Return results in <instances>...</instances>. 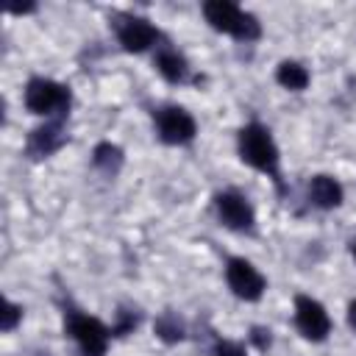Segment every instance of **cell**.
Masks as SVG:
<instances>
[{"label": "cell", "instance_id": "6da1fadb", "mask_svg": "<svg viewBox=\"0 0 356 356\" xmlns=\"http://www.w3.org/2000/svg\"><path fill=\"white\" fill-rule=\"evenodd\" d=\"M236 153L239 159L253 167L256 172L273 178V184L278 189H284V178H281V150L273 139V131L259 122V120H250L239 128L236 134Z\"/></svg>", "mask_w": 356, "mask_h": 356}, {"label": "cell", "instance_id": "7a4b0ae2", "mask_svg": "<svg viewBox=\"0 0 356 356\" xmlns=\"http://www.w3.org/2000/svg\"><path fill=\"white\" fill-rule=\"evenodd\" d=\"M64 334L75 342L78 356H106L111 339V328L106 323L72 303H64Z\"/></svg>", "mask_w": 356, "mask_h": 356}, {"label": "cell", "instance_id": "3957f363", "mask_svg": "<svg viewBox=\"0 0 356 356\" xmlns=\"http://www.w3.org/2000/svg\"><path fill=\"white\" fill-rule=\"evenodd\" d=\"M203 17L217 33L234 36L236 42H256L261 36L259 17L239 8L236 3H228V0H206L203 3Z\"/></svg>", "mask_w": 356, "mask_h": 356}, {"label": "cell", "instance_id": "277c9868", "mask_svg": "<svg viewBox=\"0 0 356 356\" xmlns=\"http://www.w3.org/2000/svg\"><path fill=\"white\" fill-rule=\"evenodd\" d=\"M22 100H25V108L36 117H44V120H56V117H67L70 114V103H72V92L67 83L61 81H53V78H31L25 83V92H22Z\"/></svg>", "mask_w": 356, "mask_h": 356}, {"label": "cell", "instance_id": "5b68a950", "mask_svg": "<svg viewBox=\"0 0 356 356\" xmlns=\"http://www.w3.org/2000/svg\"><path fill=\"white\" fill-rule=\"evenodd\" d=\"M211 206H214V214H217L222 228H228L234 234H253L256 231V209L245 192L220 189V192H214Z\"/></svg>", "mask_w": 356, "mask_h": 356}, {"label": "cell", "instance_id": "8992f818", "mask_svg": "<svg viewBox=\"0 0 356 356\" xmlns=\"http://www.w3.org/2000/svg\"><path fill=\"white\" fill-rule=\"evenodd\" d=\"M153 128L164 145H189L197 136L195 117L178 103H161L153 108Z\"/></svg>", "mask_w": 356, "mask_h": 356}, {"label": "cell", "instance_id": "52a82bcc", "mask_svg": "<svg viewBox=\"0 0 356 356\" xmlns=\"http://www.w3.org/2000/svg\"><path fill=\"white\" fill-rule=\"evenodd\" d=\"M114 33L125 53H145L150 47H159L161 31L139 14H117L114 17Z\"/></svg>", "mask_w": 356, "mask_h": 356}, {"label": "cell", "instance_id": "ba28073f", "mask_svg": "<svg viewBox=\"0 0 356 356\" xmlns=\"http://www.w3.org/2000/svg\"><path fill=\"white\" fill-rule=\"evenodd\" d=\"M225 284L228 289L248 303L261 300L264 289H267V278L259 273V267L253 261H248L245 256H231L225 261Z\"/></svg>", "mask_w": 356, "mask_h": 356}, {"label": "cell", "instance_id": "9c48e42d", "mask_svg": "<svg viewBox=\"0 0 356 356\" xmlns=\"http://www.w3.org/2000/svg\"><path fill=\"white\" fill-rule=\"evenodd\" d=\"M295 328L300 331L303 339L309 342H323L331 334V317L325 306L312 298V295H298L295 298Z\"/></svg>", "mask_w": 356, "mask_h": 356}, {"label": "cell", "instance_id": "30bf717a", "mask_svg": "<svg viewBox=\"0 0 356 356\" xmlns=\"http://www.w3.org/2000/svg\"><path fill=\"white\" fill-rule=\"evenodd\" d=\"M67 117H56V120H44L42 125H36L28 139H25V153L28 159H47L56 150L64 147L67 142Z\"/></svg>", "mask_w": 356, "mask_h": 356}, {"label": "cell", "instance_id": "8fae6325", "mask_svg": "<svg viewBox=\"0 0 356 356\" xmlns=\"http://www.w3.org/2000/svg\"><path fill=\"white\" fill-rule=\"evenodd\" d=\"M306 197L314 209L320 211H331V209H339L342 200H345V189L342 184L328 175V172H317L309 178V186H306Z\"/></svg>", "mask_w": 356, "mask_h": 356}, {"label": "cell", "instance_id": "7c38bea8", "mask_svg": "<svg viewBox=\"0 0 356 356\" xmlns=\"http://www.w3.org/2000/svg\"><path fill=\"white\" fill-rule=\"evenodd\" d=\"M153 67L156 72L167 81V83H186L192 78V67L186 61V56L181 50H175L172 44H159L153 53Z\"/></svg>", "mask_w": 356, "mask_h": 356}, {"label": "cell", "instance_id": "4fadbf2b", "mask_svg": "<svg viewBox=\"0 0 356 356\" xmlns=\"http://www.w3.org/2000/svg\"><path fill=\"white\" fill-rule=\"evenodd\" d=\"M275 81H278V86H284V89H289V92H303V89L309 86L312 75H309V70H306L300 61L284 58V61H278V67H275Z\"/></svg>", "mask_w": 356, "mask_h": 356}, {"label": "cell", "instance_id": "5bb4252c", "mask_svg": "<svg viewBox=\"0 0 356 356\" xmlns=\"http://www.w3.org/2000/svg\"><path fill=\"white\" fill-rule=\"evenodd\" d=\"M122 161H125V153H122V147L114 145V142H97L95 150H92V164H95V170H100L103 175H117L120 167H122Z\"/></svg>", "mask_w": 356, "mask_h": 356}, {"label": "cell", "instance_id": "9a60e30c", "mask_svg": "<svg viewBox=\"0 0 356 356\" xmlns=\"http://www.w3.org/2000/svg\"><path fill=\"white\" fill-rule=\"evenodd\" d=\"M153 331L167 345H175V342H181L186 337V325H184V320L175 312H161L156 317V323H153Z\"/></svg>", "mask_w": 356, "mask_h": 356}, {"label": "cell", "instance_id": "2e32d148", "mask_svg": "<svg viewBox=\"0 0 356 356\" xmlns=\"http://www.w3.org/2000/svg\"><path fill=\"white\" fill-rule=\"evenodd\" d=\"M136 325H139L136 309H120V312L114 314V323H111L108 328H111V337H125V334H131Z\"/></svg>", "mask_w": 356, "mask_h": 356}, {"label": "cell", "instance_id": "e0dca14e", "mask_svg": "<svg viewBox=\"0 0 356 356\" xmlns=\"http://www.w3.org/2000/svg\"><path fill=\"white\" fill-rule=\"evenodd\" d=\"M19 323H22V306L6 298V300H3V312H0V328H3L6 334H11Z\"/></svg>", "mask_w": 356, "mask_h": 356}, {"label": "cell", "instance_id": "ac0fdd59", "mask_svg": "<svg viewBox=\"0 0 356 356\" xmlns=\"http://www.w3.org/2000/svg\"><path fill=\"white\" fill-rule=\"evenodd\" d=\"M211 356H248V350H245V345L236 342V339H214Z\"/></svg>", "mask_w": 356, "mask_h": 356}, {"label": "cell", "instance_id": "d6986e66", "mask_svg": "<svg viewBox=\"0 0 356 356\" xmlns=\"http://www.w3.org/2000/svg\"><path fill=\"white\" fill-rule=\"evenodd\" d=\"M250 342H253L259 350H267V348H270V328H259V325H256V328L250 331Z\"/></svg>", "mask_w": 356, "mask_h": 356}, {"label": "cell", "instance_id": "ffe728a7", "mask_svg": "<svg viewBox=\"0 0 356 356\" xmlns=\"http://www.w3.org/2000/svg\"><path fill=\"white\" fill-rule=\"evenodd\" d=\"M348 325H350V331H356V300L348 303Z\"/></svg>", "mask_w": 356, "mask_h": 356}, {"label": "cell", "instance_id": "44dd1931", "mask_svg": "<svg viewBox=\"0 0 356 356\" xmlns=\"http://www.w3.org/2000/svg\"><path fill=\"white\" fill-rule=\"evenodd\" d=\"M348 253L353 256V261H356V236L353 239H348Z\"/></svg>", "mask_w": 356, "mask_h": 356}]
</instances>
